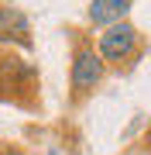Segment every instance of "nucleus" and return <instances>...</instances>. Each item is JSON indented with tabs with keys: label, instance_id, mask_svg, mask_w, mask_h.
Wrapping results in <instances>:
<instances>
[{
	"label": "nucleus",
	"instance_id": "5",
	"mask_svg": "<svg viewBox=\"0 0 151 155\" xmlns=\"http://www.w3.org/2000/svg\"><path fill=\"white\" fill-rule=\"evenodd\" d=\"M127 11H131V0H93V4H90V21L110 28V24L124 21Z\"/></svg>",
	"mask_w": 151,
	"mask_h": 155
},
{
	"label": "nucleus",
	"instance_id": "6",
	"mask_svg": "<svg viewBox=\"0 0 151 155\" xmlns=\"http://www.w3.org/2000/svg\"><path fill=\"white\" fill-rule=\"evenodd\" d=\"M0 155H24V152H17V148H7V152H0Z\"/></svg>",
	"mask_w": 151,
	"mask_h": 155
},
{
	"label": "nucleus",
	"instance_id": "3",
	"mask_svg": "<svg viewBox=\"0 0 151 155\" xmlns=\"http://www.w3.org/2000/svg\"><path fill=\"white\" fill-rule=\"evenodd\" d=\"M100 79H103V59L96 55V48L79 45L76 55H72V90H76V97L93 90Z\"/></svg>",
	"mask_w": 151,
	"mask_h": 155
},
{
	"label": "nucleus",
	"instance_id": "4",
	"mask_svg": "<svg viewBox=\"0 0 151 155\" xmlns=\"http://www.w3.org/2000/svg\"><path fill=\"white\" fill-rule=\"evenodd\" d=\"M0 45L31 48V21L17 7H0Z\"/></svg>",
	"mask_w": 151,
	"mask_h": 155
},
{
	"label": "nucleus",
	"instance_id": "1",
	"mask_svg": "<svg viewBox=\"0 0 151 155\" xmlns=\"http://www.w3.org/2000/svg\"><path fill=\"white\" fill-rule=\"evenodd\" d=\"M34 93V69L14 52H0V100L24 104Z\"/></svg>",
	"mask_w": 151,
	"mask_h": 155
},
{
	"label": "nucleus",
	"instance_id": "2",
	"mask_svg": "<svg viewBox=\"0 0 151 155\" xmlns=\"http://www.w3.org/2000/svg\"><path fill=\"white\" fill-rule=\"evenodd\" d=\"M137 52V28L127 21H117L110 24L103 35H100V59L106 62H124Z\"/></svg>",
	"mask_w": 151,
	"mask_h": 155
}]
</instances>
